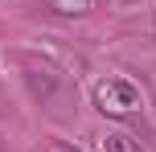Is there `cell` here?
Listing matches in <instances>:
<instances>
[{
    "label": "cell",
    "instance_id": "2",
    "mask_svg": "<svg viewBox=\"0 0 156 152\" xmlns=\"http://www.w3.org/2000/svg\"><path fill=\"white\" fill-rule=\"evenodd\" d=\"M99 148L103 152H144V144L132 136V132H103V136H99Z\"/></svg>",
    "mask_w": 156,
    "mask_h": 152
},
{
    "label": "cell",
    "instance_id": "3",
    "mask_svg": "<svg viewBox=\"0 0 156 152\" xmlns=\"http://www.w3.org/2000/svg\"><path fill=\"white\" fill-rule=\"evenodd\" d=\"M45 8L58 16H90L99 8V0H45Z\"/></svg>",
    "mask_w": 156,
    "mask_h": 152
},
{
    "label": "cell",
    "instance_id": "1",
    "mask_svg": "<svg viewBox=\"0 0 156 152\" xmlns=\"http://www.w3.org/2000/svg\"><path fill=\"white\" fill-rule=\"evenodd\" d=\"M90 95H94V107L111 119H136L144 111V95L127 78H99Z\"/></svg>",
    "mask_w": 156,
    "mask_h": 152
},
{
    "label": "cell",
    "instance_id": "4",
    "mask_svg": "<svg viewBox=\"0 0 156 152\" xmlns=\"http://www.w3.org/2000/svg\"><path fill=\"white\" fill-rule=\"evenodd\" d=\"M54 152H78V148H54Z\"/></svg>",
    "mask_w": 156,
    "mask_h": 152
}]
</instances>
